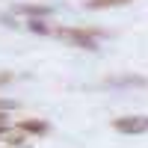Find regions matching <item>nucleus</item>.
I'll list each match as a JSON object with an SVG mask.
<instances>
[{
    "label": "nucleus",
    "instance_id": "nucleus-1",
    "mask_svg": "<svg viewBox=\"0 0 148 148\" xmlns=\"http://www.w3.org/2000/svg\"><path fill=\"white\" fill-rule=\"evenodd\" d=\"M113 127L119 133H127V136H136V133H148V116H121L113 121Z\"/></svg>",
    "mask_w": 148,
    "mask_h": 148
},
{
    "label": "nucleus",
    "instance_id": "nucleus-2",
    "mask_svg": "<svg viewBox=\"0 0 148 148\" xmlns=\"http://www.w3.org/2000/svg\"><path fill=\"white\" fill-rule=\"evenodd\" d=\"M59 36H62L65 42L83 47V51H95V47H98V36L95 33H86V30H59Z\"/></svg>",
    "mask_w": 148,
    "mask_h": 148
},
{
    "label": "nucleus",
    "instance_id": "nucleus-3",
    "mask_svg": "<svg viewBox=\"0 0 148 148\" xmlns=\"http://www.w3.org/2000/svg\"><path fill=\"white\" fill-rule=\"evenodd\" d=\"M18 127H21V130H27V133H45V130H47V125H45L42 119H21V121H18Z\"/></svg>",
    "mask_w": 148,
    "mask_h": 148
},
{
    "label": "nucleus",
    "instance_id": "nucleus-4",
    "mask_svg": "<svg viewBox=\"0 0 148 148\" xmlns=\"http://www.w3.org/2000/svg\"><path fill=\"white\" fill-rule=\"evenodd\" d=\"M130 0H89V9H110V6H121Z\"/></svg>",
    "mask_w": 148,
    "mask_h": 148
},
{
    "label": "nucleus",
    "instance_id": "nucleus-5",
    "mask_svg": "<svg viewBox=\"0 0 148 148\" xmlns=\"http://www.w3.org/2000/svg\"><path fill=\"white\" fill-rule=\"evenodd\" d=\"M18 12H24V15H47V6H18Z\"/></svg>",
    "mask_w": 148,
    "mask_h": 148
},
{
    "label": "nucleus",
    "instance_id": "nucleus-6",
    "mask_svg": "<svg viewBox=\"0 0 148 148\" xmlns=\"http://www.w3.org/2000/svg\"><path fill=\"white\" fill-rule=\"evenodd\" d=\"M30 30H33V33H51V30H47V24H42L39 18H36V21H30Z\"/></svg>",
    "mask_w": 148,
    "mask_h": 148
},
{
    "label": "nucleus",
    "instance_id": "nucleus-7",
    "mask_svg": "<svg viewBox=\"0 0 148 148\" xmlns=\"http://www.w3.org/2000/svg\"><path fill=\"white\" fill-rule=\"evenodd\" d=\"M9 110H15V101H9V98H0V113H9Z\"/></svg>",
    "mask_w": 148,
    "mask_h": 148
},
{
    "label": "nucleus",
    "instance_id": "nucleus-8",
    "mask_svg": "<svg viewBox=\"0 0 148 148\" xmlns=\"http://www.w3.org/2000/svg\"><path fill=\"white\" fill-rule=\"evenodd\" d=\"M12 80V74H0V83H9Z\"/></svg>",
    "mask_w": 148,
    "mask_h": 148
}]
</instances>
